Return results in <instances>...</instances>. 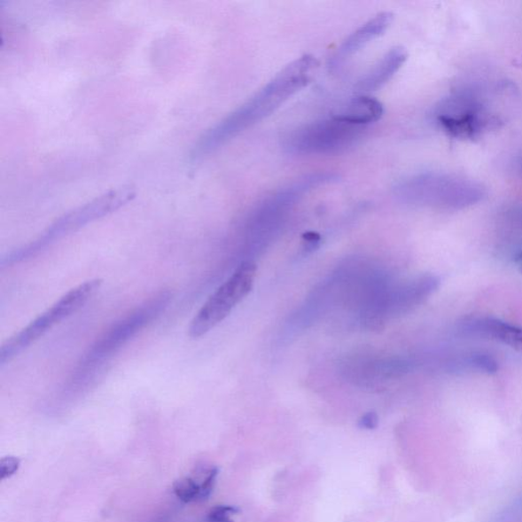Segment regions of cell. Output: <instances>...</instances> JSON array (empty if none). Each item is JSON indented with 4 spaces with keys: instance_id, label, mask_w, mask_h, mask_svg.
I'll list each match as a JSON object with an SVG mask.
<instances>
[{
    "instance_id": "3",
    "label": "cell",
    "mask_w": 522,
    "mask_h": 522,
    "mask_svg": "<svg viewBox=\"0 0 522 522\" xmlns=\"http://www.w3.org/2000/svg\"><path fill=\"white\" fill-rule=\"evenodd\" d=\"M135 196H136V192H135L134 188L121 187L111 190V191L99 196V198L87 202L86 205L71 210L70 213L60 216L59 219L51 223L38 238L27 244L26 246L13 250L8 255L4 256L0 267L4 269L32 259L33 256H36L45 248L51 246L52 243L77 232V230L93 222L117 212V210L132 201Z\"/></svg>"
},
{
    "instance_id": "8",
    "label": "cell",
    "mask_w": 522,
    "mask_h": 522,
    "mask_svg": "<svg viewBox=\"0 0 522 522\" xmlns=\"http://www.w3.org/2000/svg\"><path fill=\"white\" fill-rule=\"evenodd\" d=\"M362 131V127L333 117L296 129L288 135L284 145L293 154H336L354 146Z\"/></svg>"
},
{
    "instance_id": "21",
    "label": "cell",
    "mask_w": 522,
    "mask_h": 522,
    "mask_svg": "<svg viewBox=\"0 0 522 522\" xmlns=\"http://www.w3.org/2000/svg\"><path fill=\"white\" fill-rule=\"evenodd\" d=\"M515 262H517L519 272L522 274V250H520L517 257H515Z\"/></svg>"
},
{
    "instance_id": "16",
    "label": "cell",
    "mask_w": 522,
    "mask_h": 522,
    "mask_svg": "<svg viewBox=\"0 0 522 522\" xmlns=\"http://www.w3.org/2000/svg\"><path fill=\"white\" fill-rule=\"evenodd\" d=\"M240 510L235 506L219 505L213 508L209 511L206 521L207 522H233L230 519V515L237 514Z\"/></svg>"
},
{
    "instance_id": "22",
    "label": "cell",
    "mask_w": 522,
    "mask_h": 522,
    "mask_svg": "<svg viewBox=\"0 0 522 522\" xmlns=\"http://www.w3.org/2000/svg\"><path fill=\"white\" fill-rule=\"evenodd\" d=\"M518 165H519L520 172L522 174V157L519 160V164Z\"/></svg>"
},
{
    "instance_id": "19",
    "label": "cell",
    "mask_w": 522,
    "mask_h": 522,
    "mask_svg": "<svg viewBox=\"0 0 522 522\" xmlns=\"http://www.w3.org/2000/svg\"><path fill=\"white\" fill-rule=\"evenodd\" d=\"M358 425L361 428L365 430H375L378 425V417L374 411L365 413V415L359 419Z\"/></svg>"
},
{
    "instance_id": "2",
    "label": "cell",
    "mask_w": 522,
    "mask_h": 522,
    "mask_svg": "<svg viewBox=\"0 0 522 522\" xmlns=\"http://www.w3.org/2000/svg\"><path fill=\"white\" fill-rule=\"evenodd\" d=\"M171 300L172 293L161 291L115 322L81 359L67 382L66 392L86 390L129 341L164 313Z\"/></svg>"
},
{
    "instance_id": "4",
    "label": "cell",
    "mask_w": 522,
    "mask_h": 522,
    "mask_svg": "<svg viewBox=\"0 0 522 522\" xmlns=\"http://www.w3.org/2000/svg\"><path fill=\"white\" fill-rule=\"evenodd\" d=\"M395 192L412 205L445 209L471 206L486 195L485 188L476 181L442 173L413 175L400 183Z\"/></svg>"
},
{
    "instance_id": "12",
    "label": "cell",
    "mask_w": 522,
    "mask_h": 522,
    "mask_svg": "<svg viewBox=\"0 0 522 522\" xmlns=\"http://www.w3.org/2000/svg\"><path fill=\"white\" fill-rule=\"evenodd\" d=\"M409 53L404 47H393L385 56L378 60V64L371 67L370 72L358 81L356 90L361 92H371L379 90L395 76V74L401 69Z\"/></svg>"
},
{
    "instance_id": "18",
    "label": "cell",
    "mask_w": 522,
    "mask_h": 522,
    "mask_svg": "<svg viewBox=\"0 0 522 522\" xmlns=\"http://www.w3.org/2000/svg\"><path fill=\"white\" fill-rule=\"evenodd\" d=\"M21 464V460L17 457L8 456L4 457L0 461V473H2V479H8L15 474Z\"/></svg>"
},
{
    "instance_id": "6",
    "label": "cell",
    "mask_w": 522,
    "mask_h": 522,
    "mask_svg": "<svg viewBox=\"0 0 522 522\" xmlns=\"http://www.w3.org/2000/svg\"><path fill=\"white\" fill-rule=\"evenodd\" d=\"M101 283L103 281L98 279L87 281L80 284L79 286L73 288L69 292L60 297L43 314L36 317L26 328L10 338V340L3 345L2 349H0V364L4 365L10 362L13 358L21 354L29 346L39 340L54 325L76 314L78 310L82 308L97 294Z\"/></svg>"
},
{
    "instance_id": "11",
    "label": "cell",
    "mask_w": 522,
    "mask_h": 522,
    "mask_svg": "<svg viewBox=\"0 0 522 522\" xmlns=\"http://www.w3.org/2000/svg\"><path fill=\"white\" fill-rule=\"evenodd\" d=\"M393 18L394 16H393L392 12H384L370 19V21L344 40L334 58L333 63L337 66L343 63L346 58L354 56V53L362 51L364 46L381 37L389 29Z\"/></svg>"
},
{
    "instance_id": "10",
    "label": "cell",
    "mask_w": 522,
    "mask_h": 522,
    "mask_svg": "<svg viewBox=\"0 0 522 522\" xmlns=\"http://www.w3.org/2000/svg\"><path fill=\"white\" fill-rule=\"evenodd\" d=\"M461 333L467 337L484 338L522 350V328L498 318L481 316L466 318L459 325Z\"/></svg>"
},
{
    "instance_id": "17",
    "label": "cell",
    "mask_w": 522,
    "mask_h": 522,
    "mask_svg": "<svg viewBox=\"0 0 522 522\" xmlns=\"http://www.w3.org/2000/svg\"><path fill=\"white\" fill-rule=\"evenodd\" d=\"M219 469L214 467V469L208 471L207 477L203 484L200 486V494L199 501L207 500L212 495L215 484L216 477H218Z\"/></svg>"
},
{
    "instance_id": "7",
    "label": "cell",
    "mask_w": 522,
    "mask_h": 522,
    "mask_svg": "<svg viewBox=\"0 0 522 522\" xmlns=\"http://www.w3.org/2000/svg\"><path fill=\"white\" fill-rule=\"evenodd\" d=\"M256 270L255 262L251 261H244L237 268L233 275L210 295L193 317L188 329L190 338H201L226 320L237 305L253 290Z\"/></svg>"
},
{
    "instance_id": "13",
    "label": "cell",
    "mask_w": 522,
    "mask_h": 522,
    "mask_svg": "<svg viewBox=\"0 0 522 522\" xmlns=\"http://www.w3.org/2000/svg\"><path fill=\"white\" fill-rule=\"evenodd\" d=\"M384 106L379 101L370 97H359L349 101L340 112L333 117L351 125L362 127L376 123L382 118Z\"/></svg>"
},
{
    "instance_id": "1",
    "label": "cell",
    "mask_w": 522,
    "mask_h": 522,
    "mask_svg": "<svg viewBox=\"0 0 522 522\" xmlns=\"http://www.w3.org/2000/svg\"><path fill=\"white\" fill-rule=\"evenodd\" d=\"M317 66L314 57L304 56L284 67L245 104L203 134L190 154L191 160L198 161L207 157L237 135L269 117L310 82Z\"/></svg>"
},
{
    "instance_id": "5",
    "label": "cell",
    "mask_w": 522,
    "mask_h": 522,
    "mask_svg": "<svg viewBox=\"0 0 522 522\" xmlns=\"http://www.w3.org/2000/svg\"><path fill=\"white\" fill-rule=\"evenodd\" d=\"M435 114L440 128L450 137L460 140L477 139L503 123L477 93L469 90L440 101Z\"/></svg>"
},
{
    "instance_id": "9",
    "label": "cell",
    "mask_w": 522,
    "mask_h": 522,
    "mask_svg": "<svg viewBox=\"0 0 522 522\" xmlns=\"http://www.w3.org/2000/svg\"><path fill=\"white\" fill-rule=\"evenodd\" d=\"M440 281L426 275L395 287H388L362 316L370 329H379L391 318L409 313L436 292Z\"/></svg>"
},
{
    "instance_id": "14",
    "label": "cell",
    "mask_w": 522,
    "mask_h": 522,
    "mask_svg": "<svg viewBox=\"0 0 522 522\" xmlns=\"http://www.w3.org/2000/svg\"><path fill=\"white\" fill-rule=\"evenodd\" d=\"M453 364L456 369L458 365L461 369H470L487 375L496 374L499 370L496 359L490 354H483V352H473V354L461 359L459 362Z\"/></svg>"
},
{
    "instance_id": "20",
    "label": "cell",
    "mask_w": 522,
    "mask_h": 522,
    "mask_svg": "<svg viewBox=\"0 0 522 522\" xmlns=\"http://www.w3.org/2000/svg\"><path fill=\"white\" fill-rule=\"evenodd\" d=\"M321 237L316 233H308L304 235V242L307 244L308 249H315L317 244L320 243Z\"/></svg>"
},
{
    "instance_id": "15",
    "label": "cell",
    "mask_w": 522,
    "mask_h": 522,
    "mask_svg": "<svg viewBox=\"0 0 522 522\" xmlns=\"http://www.w3.org/2000/svg\"><path fill=\"white\" fill-rule=\"evenodd\" d=\"M174 493L182 502H184V503H190V502L192 501H199L200 486L192 479H182L175 481L174 485Z\"/></svg>"
}]
</instances>
